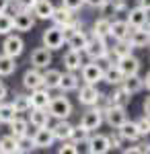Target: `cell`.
<instances>
[{
  "label": "cell",
  "mask_w": 150,
  "mask_h": 154,
  "mask_svg": "<svg viewBox=\"0 0 150 154\" xmlns=\"http://www.w3.org/2000/svg\"><path fill=\"white\" fill-rule=\"evenodd\" d=\"M17 146H19V152H31L35 146H33V140L25 134L21 138H17Z\"/></svg>",
  "instance_id": "obj_40"
},
{
  "label": "cell",
  "mask_w": 150,
  "mask_h": 154,
  "mask_svg": "<svg viewBox=\"0 0 150 154\" xmlns=\"http://www.w3.org/2000/svg\"><path fill=\"white\" fill-rule=\"evenodd\" d=\"M64 66H66V70L76 72L82 66V51H78V49H70L68 54L64 56Z\"/></svg>",
  "instance_id": "obj_24"
},
{
  "label": "cell",
  "mask_w": 150,
  "mask_h": 154,
  "mask_svg": "<svg viewBox=\"0 0 150 154\" xmlns=\"http://www.w3.org/2000/svg\"><path fill=\"white\" fill-rule=\"evenodd\" d=\"M23 49H25V41L19 35H11V33L6 35L4 43H2V54H6L11 58H19L23 54Z\"/></svg>",
  "instance_id": "obj_5"
},
{
  "label": "cell",
  "mask_w": 150,
  "mask_h": 154,
  "mask_svg": "<svg viewBox=\"0 0 150 154\" xmlns=\"http://www.w3.org/2000/svg\"><path fill=\"white\" fill-rule=\"evenodd\" d=\"M117 68H119V72H121L123 76L138 74V70H140V60L136 58V56H132V54L121 56V58L117 60Z\"/></svg>",
  "instance_id": "obj_12"
},
{
  "label": "cell",
  "mask_w": 150,
  "mask_h": 154,
  "mask_svg": "<svg viewBox=\"0 0 150 154\" xmlns=\"http://www.w3.org/2000/svg\"><path fill=\"white\" fill-rule=\"evenodd\" d=\"M86 56L91 60H97L99 56H103V54H107L109 51V48H107V41H105V37H99L95 35V33H91L89 35V41H86V45H84V49H82Z\"/></svg>",
  "instance_id": "obj_2"
},
{
  "label": "cell",
  "mask_w": 150,
  "mask_h": 154,
  "mask_svg": "<svg viewBox=\"0 0 150 154\" xmlns=\"http://www.w3.org/2000/svg\"><path fill=\"white\" fill-rule=\"evenodd\" d=\"M142 109H144V113H146V115L150 113V101H148V97L144 99V105H142Z\"/></svg>",
  "instance_id": "obj_50"
},
{
  "label": "cell",
  "mask_w": 150,
  "mask_h": 154,
  "mask_svg": "<svg viewBox=\"0 0 150 154\" xmlns=\"http://www.w3.org/2000/svg\"><path fill=\"white\" fill-rule=\"evenodd\" d=\"M103 2L105 0H84V4H89V6H92V8H99Z\"/></svg>",
  "instance_id": "obj_47"
},
{
  "label": "cell",
  "mask_w": 150,
  "mask_h": 154,
  "mask_svg": "<svg viewBox=\"0 0 150 154\" xmlns=\"http://www.w3.org/2000/svg\"><path fill=\"white\" fill-rule=\"evenodd\" d=\"M62 6H66L68 11L76 12V11H80L82 6H84V0H62Z\"/></svg>",
  "instance_id": "obj_42"
},
{
  "label": "cell",
  "mask_w": 150,
  "mask_h": 154,
  "mask_svg": "<svg viewBox=\"0 0 150 154\" xmlns=\"http://www.w3.org/2000/svg\"><path fill=\"white\" fill-rule=\"evenodd\" d=\"M31 140H33L35 148H49L52 144L56 142V138H54V134H52V128H49V125L37 128V131H35V136L31 138Z\"/></svg>",
  "instance_id": "obj_10"
},
{
  "label": "cell",
  "mask_w": 150,
  "mask_h": 154,
  "mask_svg": "<svg viewBox=\"0 0 150 154\" xmlns=\"http://www.w3.org/2000/svg\"><path fill=\"white\" fill-rule=\"evenodd\" d=\"M130 33V25L126 21H113L111 29H109V37H113L115 41H123Z\"/></svg>",
  "instance_id": "obj_23"
},
{
  "label": "cell",
  "mask_w": 150,
  "mask_h": 154,
  "mask_svg": "<svg viewBox=\"0 0 150 154\" xmlns=\"http://www.w3.org/2000/svg\"><path fill=\"white\" fill-rule=\"evenodd\" d=\"M117 134H119L123 140H130V142H136V140L142 138V134L138 131V128H136L134 121H123V123L117 128Z\"/></svg>",
  "instance_id": "obj_18"
},
{
  "label": "cell",
  "mask_w": 150,
  "mask_h": 154,
  "mask_svg": "<svg viewBox=\"0 0 150 154\" xmlns=\"http://www.w3.org/2000/svg\"><path fill=\"white\" fill-rule=\"evenodd\" d=\"M29 101H31V107H35V109H47L49 101H52V95H49V91L45 86H39V88L31 91Z\"/></svg>",
  "instance_id": "obj_11"
},
{
  "label": "cell",
  "mask_w": 150,
  "mask_h": 154,
  "mask_svg": "<svg viewBox=\"0 0 150 154\" xmlns=\"http://www.w3.org/2000/svg\"><path fill=\"white\" fill-rule=\"evenodd\" d=\"M126 41L130 43V48H148V27H134V31L127 33Z\"/></svg>",
  "instance_id": "obj_6"
},
{
  "label": "cell",
  "mask_w": 150,
  "mask_h": 154,
  "mask_svg": "<svg viewBox=\"0 0 150 154\" xmlns=\"http://www.w3.org/2000/svg\"><path fill=\"white\" fill-rule=\"evenodd\" d=\"M80 68H82V80H84V84H97L99 80H103V68L97 62L82 64Z\"/></svg>",
  "instance_id": "obj_9"
},
{
  "label": "cell",
  "mask_w": 150,
  "mask_h": 154,
  "mask_svg": "<svg viewBox=\"0 0 150 154\" xmlns=\"http://www.w3.org/2000/svg\"><path fill=\"white\" fill-rule=\"evenodd\" d=\"M109 97H111V103H113V105H119V107H127L130 99H132V95L127 93L121 84H117L115 93H113V95H109Z\"/></svg>",
  "instance_id": "obj_32"
},
{
  "label": "cell",
  "mask_w": 150,
  "mask_h": 154,
  "mask_svg": "<svg viewBox=\"0 0 150 154\" xmlns=\"http://www.w3.org/2000/svg\"><path fill=\"white\" fill-rule=\"evenodd\" d=\"M6 95H8V88H6V84L0 82V101H4V99H6Z\"/></svg>",
  "instance_id": "obj_48"
},
{
  "label": "cell",
  "mask_w": 150,
  "mask_h": 154,
  "mask_svg": "<svg viewBox=\"0 0 150 154\" xmlns=\"http://www.w3.org/2000/svg\"><path fill=\"white\" fill-rule=\"evenodd\" d=\"M103 117L105 121L113 128V130H117L123 121H127V113H126V107H119V105H109L107 109L103 111Z\"/></svg>",
  "instance_id": "obj_3"
},
{
  "label": "cell",
  "mask_w": 150,
  "mask_h": 154,
  "mask_svg": "<svg viewBox=\"0 0 150 154\" xmlns=\"http://www.w3.org/2000/svg\"><path fill=\"white\" fill-rule=\"evenodd\" d=\"M41 74H43V86H45L47 91H52V88H58L62 72H60V70H54V68H49V70L41 72Z\"/></svg>",
  "instance_id": "obj_30"
},
{
  "label": "cell",
  "mask_w": 150,
  "mask_h": 154,
  "mask_svg": "<svg viewBox=\"0 0 150 154\" xmlns=\"http://www.w3.org/2000/svg\"><path fill=\"white\" fill-rule=\"evenodd\" d=\"M127 54H132V48H130V43H127L126 39H123V41H117L115 45H113V49L109 51V56L115 60V62L121 58V56H127Z\"/></svg>",
  "instance_id": "obj_36"
},
{
  "label": "cell",
  "mask_w": 150,
  "mask_h": 154,
  "mask_svg": "<svg viewBox=\"0 0 150 154\" xmlns=\"http://www.w3.org/2000/svg\"><path fill=\"white\" fill-rule=\"evenodd\" d=\"M86 146H89V152L91 154H105L111 150V146H109V140H107V136L103 134H97V136H89V140H86Z\"/></svg>",
  "instance_id": "obj_13"
},
{
  "label": "cell",
  "mask_w": 150,
  "mask_h": 154,
  "mask_svg": "<svg viewBox=\"0 0 150 154\" xmlns=\"http://www.w3.org/2000/svg\"><path fill=\"white\" fill-rule=\"evenodd\" d=\"M58 88H62L64 93H68V91H76V88H78V76H76L72 70H68L66 74H62V76H60Z\"/></svg>",
  "instance_id": "obj_25"
},
{
  "label": "cell",
  "mask_w": 150,
  "mask_h": 154,
  "mask_svg": "<svg viewBox=\"0 0 150 154\" xmlns=\"http://www.w3.org/2000/svg\"><path fill=\"white\" fill-rule=\"evenodd\" d=\"M58 152L60 154H68V152H72V154H76V144L74 142H68V140H62V146L58 148Z\"/></svg>",
  "instance_id": "obj_43"
},
{
  "label": "cell",
  "mask_w": 150,
  "mask_h": 154,
  "mask_svg": "<svg viewBox=\"0 0 150 154\" xmlns=\"http://www.w3.org/2000/svg\"><path fill=\"white\" fill-rule=\"evenodd\" d=\"M52 11H54L52 0H37V2L33 4V8H31V12H33L37 19H49Z\"/></svg>",
  "instance_id": "obj_26"
},
{
  "label": "cell",
  "mask_w": 150,
  "mask_h": 154,
  "mask_svg": "<svg viewBox=\"0 0 150 154\" xmlns=\"http://www.w3.org/2000/svg\"><path fill=\"white\" fill-rule=\"evenodd\" d=\"M8 125H11V136H14V138L25 136L27 130H29V121L23 117H14L12 121H8Z\"/></svg>",
  "instance_id": "obj_29"
},
{
  "label": "cell",
  "mask_w": 150,
  "mask_h": 154,
  "mask_svg": "<svg viewBox=\"0 0 150 154\" xmlns=\"http://www.w3.org/2000/svg\"><path fill=\"white\" fill-rule=\"evenodd\" d=\"M14 117H17V111H14L12 103H2L0 101V123L8 125V121H12Z\"/></svg>",
  "instance_id": "obj_35"
},
{
  "label": "cell",
  "mask_w": 150,
  "mask_h": 154,
  "mask_svg": "<svg viewBox=\"0 0 150 154\" xmlns=\"http://www.w3.org/2000/svg\"><path fill=\"white\" fill-rule=\"evenodd\" d=\"M103 80L107 84H113V86H117V84H121V80H123V74L119 72V68L117 66H107L103 70Z\"/></svg>",
  "instance_id": "obj_27"
},
{
  "label": "cell",
  "mask_w": 150,
  "mask_h": 154,
  "mask_svg": "<svg viewBox=\"0 0 150 154\" xmlns=\"http://www.w3.org/2000/svg\"><path fill=\"white\" fill-rule=\"evenodd\" d=\"M130 27H148V11L142 8V6H136L132 11H127V21Z\"/></svg>",
  "instance_id": "obj_14"
},
{
  "label": "cell",
  "mask_w": 150,
  "mask_h": 154,
  "mask_svg": "<svg viewBox=\"0 0 150 154\" xmlns=\"http://www.w3.org/2000/svg\"><path fill=\"white\" fill-rule=\"evenodd\" d=\"M12 107H14L17 113H27V111L31 109V101H29L27 95H17L14 101H12Z\"/></svg>",
  "instance_id": "obj_37"
},
{
  "label": "cell",
  "mask_w": 150,
  "mask_h": 154,
  "mask_svg": "<svg viewBox=\"0 0 150 154\" xmlns=\"http://www.w3.org/2000/svg\"><path fill=\"white\" fill-rule=\"evenodd\" d=\"M99 88L95 86V84H84L80 91H78V101H80L82 105L91 107V105H97V101H99Z\"/></svg>",
  "instance_id": "obj_15"
},
{
  "label": "cell",
  "mask_w": 150,
  "mask_h": 154,
  "mask_svg": "<svg viewBox=\"0 0 150 154\" xmlns=\"http://www.w3.org/2000/svg\"><path fill=\"white\" fill-rule=\"evenodd\" d=\"M121 86L126 88L130 95H134V93H140V91H142V78H140L138 74H130V76H123V80H121Z\"/></svg>",
  "instance_id": "obj_28"
},
{
  "label": "cell",
  "mask_w": 150,
  "mask_h": 154,
  "mask_svg": "<svg viewBox=\"0 0 150 154\" xmlns=\"http://www.w3.org/2000/svg\"><path fill=\"white\" fill-rule=\"evenodd\" d=\"M47 113L56 119H68L72 115V103L66 97H52L47 105Z\"/></svg>",
  "instance_id": "obj_1"
},
{
  "label": "cell",
  "mask_w": 150,
  "mask_h": 154,
  "mask_svg": "<svg viewBox=\"0 0 150 154\" xmlns=\"http://www.w3.org/2000/svg\"><path fill=\"white\" fill-rule=\"evenodd\" d=\"M12 27L17 31H31L35 27V17L31 11H17L12 17Z\"/></svg>",
  "instance_id": "obj_8"
},
{
  "label": "cell",
  "mask_w": 150,
  "mask_h": 154,
  "mask_svg": "<svg viewBox=\"0 0 150 154\" xmlns=\"http://www.w3.org/2000/svg\"><path fill=\"white\" fill-rule=\"evenodd\" d=\"M72 17H74V14H72V11H68L66 6H60V8H56V6H54V11H52V14H49V19L54 21V25H56V27H64V25L68 23Z\"/></svg>",
  "instance_id": "obj_22"
},
{
  "label": "cell",
  "mask_w": 150,
  "mask_h": 154,
  "mask_svg": "<svg viewBox=\"0 0 150 154\" xmlns=\"http://www.w3.org/2000/svg\"><path fill=\"white\" fill-rule=\"evenodd\" d=\"M35 2H37V0H14V4H17L19 11H31Z\"/></svg>",
  "instance_id": "obj_44"
},
{
  "label": "cell",
  "mask_w": 150,
  "mask_h": 154,
  "mask_svg": "<svg viewBox=\"0 0 150 154\" xmlns=\"http://www.w3.org/2000/svg\"><path fill=\"white\" fill-rule=\"evenodd\" d=\"M0 152H4V154H14V152H19V146H17V138L14 136H2L0 138Z\"/></svg>",
  "instance_id": "obj_34"
},
{
  "label": "cell",
  "mask_w": 150,
  "mask_h": 154,
  "mask_svg": "<svg viewBox=\"0 0 150 154\" xmlns=\"http://www.w3.org/2000/svg\"><path fill=\"white\" fill-rule=\"evenodd\" d=\"M31 64H33V68H47L49 64H52V49L47 48H37L31 54V60H29Z\"/></svg>",
  "instance_id": "obj_16"
},
{
  "label": "cell",
  "mask_w": 150,
  "mask_h": 154,
  "mask_svg": "<svg viewBox=\"0 0 150 154\" xmlns=\"http://www.w3.org/2000/svg\"><path fill=\"white\" fill-rule=\"evenodd\" d=\"M111 2H113V11L115 12H127L126 0H111Z\"/></svg>",
  "instance_id": "obj_46"
},
{
  "label": "cell",
  "mask_w": 150,
  "mask_h": 154,
  "mask_svg": "<svg viewBox=\"0 0 150 154\" xmlns=\"http://www.w3.org/2000/svg\"><path fill=\"white\" fill-rule=\"evenodd\" d=\"M11 6V0H0V12H6Z\"/></svg>",
  "instance_id": "obj_49"
},
{
  "label": "cell",
  "mask_w": 150,
  "mask_h": 154,
  "mask_svg": "<svg viewBox=\"0 0 150 154\" xmlns=\"http://www.w3.org/2000/svg\"><path fill=\"white\" fill-rule=\"evenodd\" d=\"M89 136H91V131H89V130H84L80 123H78L76 128H72L70 140H72L74 144H78V142H84V140H89Z\"/></svg>",
  "instance_id": "obj_38"
},
{
  "label": "cell",
  "mask_w": 150,
  "mask_h": 154,
  "mask_svg": "<svg viewBox=\"0 0 150 154\" xmlns=\"http://www.w3.org/2000/svg\"><path fill=\"white\" fill-rule=\"evenodd\" d=\"M43 45L47 49H60L64 45V35H62V29L60 27H49L43 31Z\"/></svg>",
  "instance_id": "obj_7"
},
{
  "label": "cell",
  "mask_w": 150,
  "mask_h": 154,
  "mask_svg": "<svg viewBox=\"0 0 150 154\" xmlns=\"http://www.w3.org/2000/svg\"><path fill=\"white\" fill-rule=\"evenodd\" d=\"M136 128H138V131L142 134V136H148V131H150V121H148V115L140 117L138 121H136Z\"/></svg>",
  "instance_id": "obj_41"
},
{
  "label": "cell",
  "mask_w": 150,
  "mask_h": 154,
  "mask_svg": "<svg viewBox=\"0 0 150 154\" xmlns=\"http://www.w3.org/2000/svg\"><path fill=\"white\" fill-rule=\"evenodd\" d=\"M107 140H109V146H111V148H119L121 142H123V138H121L119 134H111V136H107Z\"/></svg>",
  "instance_id": "obj_45"
},
{
  "label": "cell",
  "mask_w": 150,
  "mask_h": 154,
  "mask_svg": "<svg viewBox=\"0 0 150 154\" xmlns=\"http://www.w3.org/2000/svg\"><path fill=\"white\" fill-rule=\"evenodd\" d=\"M138 2H140V6H142V8H146V11H148V4H150L148 0H138Z\"/></svg>",
  "instance_id": "obj_51"
},
{
  "label": "cell",
  "mask_w": 150,
  "mask_h": 154,
  "mask_svg": "<svg viewBox=\"0 0 150 154\" xmlns=\"http://www.w3.org/2000/svg\"><path fill=\"white\" fill-rule=\"evenodd\" d=\"M23 86L33 91V88H39L43 86V74L39 72V68H29V70L23 74Z\"/></svg>",
  "instance_id": "obj_17"
},
{
  "label": "cell",
  "mask_w": 150,
  "mask_h": 154,
  "mask_svg": "<svg viewBox=\"0 0 150 154\" xmlns=\"http://www.w3.org/2000/svg\"><path fill=\"white\" fill-rule=\"evenodd\" d=\"M29 111H31V117H29L31 125H35V128L49 125V119H52V115L47 113V109H35V107H31Z\"/></svg>",
  "instance_id": "obj_19"
},
{
  "label": "cell",
  "mask_w": 150,
  "mask_h": 154,
  "mask_svg": "<svg viewBox=\"0 0 150 154\" xmlns=\"http://www.w3.org/2000/svg\"><path fill=\"white\" fill-rule=\"evenodd\" d=\"M101 123H103V111H101L97 105H91V109L82 115L80 125L84 128V130L92 131V130H99V128H101Z\"/></svg>",
  "instance_id": "obj_4"
},
{
  "label": "cell",
  "mask_w": 150,
  "mask_h": 154,
  "mask_svg": "<svg viewBox=\"0 0 150 154\" xmlns=\"http://www.w3.org/2000/svg\"><path fill=\"white\" fill-rule=\"evenodd\" d=\"M17 70V62L14 58L6 56V54H0V76H11Z\"/></svg>",
  "instance_id": "obj_31"
},
{
  "label": "cell",
  "mask_w": 150,
  "mask_h": 154,
  "mask_svg": "<svg viewBox=\"0 0 150 154\" xmlns=\"http://www.w3.org/2000/svg\"><path fill=\"white\" fill-rule=\"evenodd\" d=\"M109 29H111V21L107 19V17H103V19H97L95 23H92V33L99 37H109Z\"/></svg>",
  "instance_id": "obj_33"
},
{
  "label": "cell",
  "mask_w": 150,
  "mask_h": 154,
  "mask_svg": "<svg viewBox=\"0 0 150 154\" xmlns=\"http://www.w3.org/2000/svg\"><path fill=\"white\" fill-rule=\"evenodd\" d=\"M72 128H74V125H72L70 121H66V119H60L58 123L52 128V134H54V138H56V140H60V142H62V140H70Z\"/></svg>",
  "instance_id": "obj_20"
},
{
  "label": "cell",
  "mask_w": 150,
  "mask_h": 154,
  "mask_svg": "<svg viewBox=\"0 0 150 154\" xmlns=\"http://www.w3.org/2000/svg\"><path fill=\"white\" fill-rule=\"evenodd\" d=\"M86 41H89V33H84L82 29L74 31V33H72V35H70L68 39H66L68 48H70V49H78V51H82V49H84Z\"/></svg>",
  "instance_id": "obj_21"
},
{
  "label": "cell",
  "mask_w": 150,
  "mask_h": 154,
  "mask_svg": "<svg viewBox=\"0 0 150 154\" xmlns=\"http://www.w3.org/2000/svg\"><path fill=\"white\" fill-rule=\"evenodd\" d=\"M12 29V14H6V12H0V35H8Z\"/></svg>",
  "instance_id": "obj_39"
}]
</instances>
